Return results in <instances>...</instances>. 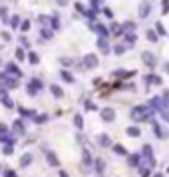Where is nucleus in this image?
<instances>
[{
    "mask_svg": "<svg viewBox=\"0 0 169 177\" xmlns=\"http://www.w3.org/2000/svg\"><path fill=\"white\" fill-rule=\"evenodd\" d=\"M2 104L6 106V108H14V101L8 98V96H2Z\"/></svg>",
    "mask_w": 169,
    "mask_h": 177,
    "instance_id": "obj_27",
    "label": "nucleus"
},
{
    "mask_svg": "<svg viewBox=\"0 0 169 177\" xmlns=\"http://www.w3.org/2000/svg\"><path fill=\"white\" fill-rule=\"evenodd\" d=\"M149 171H151L149 167H143V165H141V167H139V175L141 177H147V175H149Z\"/></svg>",
    "mask_w": 169,
    "mask_h": 177,
    "instance_id": "obj_34",
    "label": "nucleus"
},
{
    "mask_svg": "<svg viewBox=\"0 0 169 177\" xmlns=\"http://www.w3.org/2000/svg\"><path fill=\"white\" fill-rule=\"evenodd\" d=\"M6 177H16V173L14 171H6Z\"/></svg>",
    "mask_w": 169,
    "mask_h": 177,
    "instance_id": "obj_52",
    "label": "nucleus"
},
{
    "mask_svg": "<svg viewBox=\"0 0 169 177\" xmlns=\"http://www.w3.org/2000/svg\"><path fill=\"white\" fill-rule=\"evenodd\" d=\"M20 163H22L24 167H26V165H30V163H32V153H26V155H22V159H20Z\"/></svg>",
    "mask_w": 169,
    "mask_h": 177,
    "instance_id": "obj_23",
    "label": "nucleus"
},
{
    "mask_svg": "<svg viewBox=\"0 0 169 177\" xmlns=\"http://www.w3.org/2000/svg\"><path fill=\"white\" fill-rule=\"evenodd\" d=\"M155 30H157V34H161V36L165 34V28H163V24H159V22L155 24Z\"/></svg>",
    "mask_w": 169,
    "mask_h": 177,
    "instance_id": "obj_36",
    "label": "nucleus"
},
{
    "mask_svg": "<svg viewBox=\"0 0 169 177\" xmlns=\"http://www.w3.org/2000/svg\"><path fill=\"white\" fill-rule=\"evenodd\" d=\"M151 110L149 108H143V106H135V108L132 110V114H129V117L135 121V123H139V121H147V120H151Z\"/></svg>",
    "mask_w": 169,
    "mask_h": 177,
    "instance_id": "obj_1",
    "label": "nucleus"
},
{
    "mask_svg": "<svg viewBox=\"0 0 169 177\" xmlns=\"http://www.w3.org/2000/svg\"><path fill=\"white\" fill-rule=\"evenodd\" d=\"M58 4H60V6H66V4H68V0H58Z\"/></svg>",
    "mask_w": 169,
    "mask_h": 177,
    "instance_id": "obj_51",
    "label": "nucleus"
},
{
    "mask_svg": "<svg viewBox=\"0 0 169 177\" xmlns=\"http://www.w3.org/2000/svg\"><path fill=\"white\" fill-rule=\"evenodd\" d=\"M86 110H96V106H94V104H88V101H86Z\"/></svg>",
    "mask_w": 169,
    "mask_h": 177,
    "instance_id": "obj_47",
    "label": "nucleus"
},
{
    "mask_svg": "<svg viewBox=\"0 0 169 177\" xmlns=\"http://www.w3.org/2000/svg\"><path fill=\"white\" fill-rule=\"evenodd\" d=\"M161 117H163L165 121H169V111H167V110H165V111H161Z\"/></svg>",
    "mask_w": 169,
    "mask_h": 177,
    "instance_id": "obj_46",
    "label": "nucleus"
},
{
    "mask_svg": "<svg viewBox=\"0 0 169 177\" xmlns=\"http://www.w3.org/2000/svg\"><path fill=\"white\" fill-rule=\"evenodd\" d=\"M165 72H167V74H169V62H167V64H165Z\"/></svg>",
    "mask_w": 169,
    "mask_h": 177,
    "instance_id": "obj_53",
    "label": "nucleus"
},
{
    "mask_svg": "<svg viewBox=\"0 0 169 177\" xmlns=\"http://www.w3.org/2000/svg\"><path fill=\"white\" fill-rule=\"evenodd\" d=\"M42 88H44L42 82H40L38 78H34V80H30V84H28V94H30V96H36Z\"/></svg>",
    "mask_w": 169,
    "mask_h": 177,
    "instance_id": "obj_4",
    "label": "nucleus"
},
{
    "mask_svg": "<svg viewBox=\"0 0 169 177\" xmlns=\"http://www.w3.org/2000/svg\"><path fill=\"white\" fill-rule=\"evenodd\" d=\"M24 58H26L24 48H18V50H16V60H24Z\"/></svg>",
    "mask_w": 169,
    "mask_h": 177,
    "instance_id": "obj_32",
    "label": "nucleus"
},
{
    "mask_svg": "<svg viewBox=\"0 0 169 177\" xmlns=\"http://www.w3.org/2000/svg\"><path fill=\"white\" fill-rule=\"evenodd\" d=\"M103 12H106V16H110V18H112V16H113V12H112V10H110V8H106V10H103Z\"/></svg>",
    "mask_w": 169,
    "mask_h": 177,
    "instance_id": "obj_48",
    "label": "nucleus"
},
{
    "mask_svg": "<svg viewBox=\"0 0 169 177\" xmlns=\"http://www.w3.org/2000/svg\"><path fill=\"white\" fill-rule=\"evenodd\" d=\"M92 28L100 34V38H107V28H106V26H102V24H92Z\"/></svg>",
    "mask_w": 169,
    "mask_h": 177,
    "instance_id": "obj_13",
    "label": "nucleus"
},
{
    "mask_svg": "<svg viewBox=\"0 0 169 177\" xmlns=\"http://www.w3.org/2000/svg\"><path fill=\"white\" fill-rule=\"evenodd\" d=\"M22 46H24V48H28V46H30V42L26 40V38H22Z\"/></svg>",
    "mask_w": 169,
    "mask_h": 177,
    "instance_id": "obj_49",
    "label": "nucleus"
},
{
    "mask_svg": "<svg viewBox=\"0 0 169 177\" xmlns=\"http://www.w3.org/2000/svg\"><path fill=\"white\" fill-rule=\"evenodd\" d=\"M28 60H30V64H38L40 58H38V54H34V52H28Z\"/></svg>",
    "mask_w": 169,
    "mask_h": 177,
    "instance_id": "obj_26",
    "label": "nucleus"
},
{
    "mask_svg": "<svg viewBox=\"0 0 169 177\" xmlns=\"http://www.w3.org/2000/svg\"><path fill=\"white\" fill-rule=\"evenodd\" d=\"M0 82H2V88H4V90H6V88H10V90L18 88V80H16V78H12V76H8L6 72H4V74H0Z\"/></svg>",
    "mask_w": 169,
    "mask_h": 177,
    "instance_id": "obj_3",
    "label": "nucleus"
},
{
    "mask_svg": "<svg viewBox=\"0 0 169 177\" xmlns=\"http://www.w3.org/2000/svg\"><path fill=\"white\" fill-rule=\"evenodd\" d=\"M38 20H40V24H48V20H50V18H48V16H44V14H42V16H40V18H38Z\"/></svg>",
    "mask_w": 169,
    "mask_h": 177,
    "instance_id": "obj_44",
    "label": "nucleus"
},
{
    "mask_svg": "<svg viewBox=\"0 0 169 177\" xmlns=\"http://www.w3.org/2000/svg\"><path fill=\"white\" fill-rule=\"evenodd\" d=\"M6 70H8V76H14V78H18V76H22V72H20L18 70V66H16V64H8L6 66Z\"/></svg>",
    "mask_w": 169,
    "mask_h": 177,
    "instance_id": "obj_11",
    "label": "nucleus"
},
{
    "mask_svg": "<svg viewBox=\"0 0 169 177\" xmlns=\"http://www.w3.org/2000/svg\"><path fill=\"white\" fill-rule=\"evenodd\" d=\"M153 177H163V173H155V175H153Z\"/></svg>",
    "mask_w": 169,
    "mask_h": 177,
    "instance_id": "obj_55",
    "label": "nucleus"
},
{
    "mask_svg": "<svg viewBox=\"0 0 169 177\" xmlns=\"http://www.w3.org/2000/svg\"><path fill=\"white\" fill-rule=\"evenodd\" d=\"M0 131H8V125H4V123H0Z\"/></svg>",
    "mask_w": 169,
    "mask_h": 177,
    "instance_id": "obj_50",
    "label": "nucleus"
},
{
    "mask_svg": "<svg viewBox=\"0 0 169 177\" xmlns=\"http://www.w3.org/2000/svg\"><path fill=\"white\" fill-rule=\"evenodd\" d=\"M149 12H151V4L149 2H141L139 4V16H141V18H147Z\"/></svg>",
    "mask_w": 169,
    "mask_h": 177,
    "instance_id": "obj_9",
    "label": "nucleus"
},
{
    "mask_svg": "<svg viewBox=\"0 0 169 177\" xmlns=\"http://www.w3.org/2000/svg\"><path fill=\"white\" fill-rule=\"evenodd\" d=\"M4 153H12V141L8 143V145H4V149H2Z\"/></svg>",
    "mask_w": 169,
    "mask_h": 177,
    "instance_id": "obj_41",
    "label": "nucleus"
},
{
    "mask_svg": "<svg viewBox=\"0 0 169 177\" xmlns=\"http://www.w3.org/2000/svg\"><path fill=\"white\" fill-rule=\"evenodd\" d=\"M141 60H143V64H147L149 68L155 66V56L151 54V52H143V54H141Z\"/></svg>",
    "mask_w": 169,
    "mask_h": 177,
    "instance_id": "obj_8",
    "label": "nucleus"
},
{
    "mask_svg": "<svg viewBox=\"0 0 169 177\" xmlns=\"http://www.w3.org/2000/svg\"><path fill=\"white\" fill-rule=\"evenodd\" d=\"M46 157H48V163H50V165H52V167H58V165H60V161H58V157H56V155H54L52 151H46Z\"/></svg>",
    "mask_w": 169,
    "mask_h": 177,
    "instance_id": "obj_15",
    "label": "nucleus"
},
{
    "mask_svg": "<svg viewBox=\"0 0 169 177\" xmlns=\"http://www.w3.org/2000/svg\"><path fill=\"white\" fill-rule=\"evenodd\" d=\"M153 133H155V137H157V139H165V137H167L165 127H163V125H159L157 121H153Z\"/></svg>",
    "mask_w": 169,
    "mask_h": 177,
    "instance_id": "obj_5",
    "label": "nucleus"
},
{
    "mask_svg": "<svg viewBox=\"0 0 169 177\" xmlns=\"http://www.w3.org/2000/svg\"><path fill=\"white\" fill-rule=\"evenodd\" d=\"M48 120V116H44V114H42V116H34V121L36 123H44Z\"/></svg>",
    "mask_w": 169,
    "mask_h": 177,
    "instance_id": "obj_35",
    "label": "nucleus"
},
{
    "mask_svg": "<svg viewBox=\"0 0 169 177\" xmlns=\"http://www.w3.org/2000/svg\"><path fill=\"white\" fill-rule=\"evenodd\" d=\"M143 82H145V84H155V86H161L163 80H161L159 76H153V74H149V76H145V78H143Z\"/></svg>",
    "mask_w": 169,
    "mask_h": 177,
    "instance_id": "obj_12",
    "label": "nucleus"
},
{
    "mask_svg": "<svg viewBox=\"0 0 169 177\" xmlns=\"http://www.w3.org/2000/svg\"><path fill=\"white\" fill-rule=\"evenodd\" d=\"M97 143L100 145H103V147H107V145H112V141H110V137L106 135V133H102L100 137H97Z\"/></svg>",
    "mask_w": 169,
    "mask_h": 177,
    "instance_id": "obj_20",
    "label": "nucleus"
},
{
    "mask_svg": "<svg viewBox=\"0 0 169 177\" xmlns=\"http://www.w3.org/2000/svg\"><path fill=\"white\" fill-rule=\"evenodd\" d=\"M94 167H96L97 173H103V169H106V161H103V159H96V161H94Z\"/></svg>",
    "mask_w": 169,
    "mask_h": 177,
    "instance_id": "obj_19",
    "label": "nucleus"
},
{
    "mask_svg": "<svg viewBox=\"0 0 169 177\" xmlns=\"http://www.w3.org/2000/svg\"><path fill=\"white\" fill-rule=\"evenodd\" d=\"M102 120L103 121H113L116 120V111H113L112 108H103L102 110Z\"/></svg>",
    "mask_w": 169,
    "mask_h": 177,
    "instance_id": "obj_6",
    "label": "nucleus"
},
{
    "mask_svg": "<svg viewBox=\"0 0 169 177\" xmlns=\"http://www.w3.org/2000/svg\"><path fill=\"white\" fill-rule=\"evenodd\" d=\"M147 40H149V42H157V34H155L153 30H149V32H147Z\"/></svg>",
    "mask_w": 169,
    "mask_h": 177,
    "instance_id": "obj_33",
    "label": "nucleus"
},
{
    "mask_svg": "<svg viewBox=\"0 0 169 177\" xmlns=\"http://www.w3.org/2000/svg\"><path fill=\"white\" fill-rule=\"evenodd\" d=\"M12 127H14V131H16V133H24V131H26V130H24V123L20 121V120H16Z\"/></svg>",
    "mask_w": 169,
    "mask_h": 177,
    "instance_id": "obj_22",
    "label": "nucleus"
},
{
    "mask_svg": "<svg viewBox=\"0 0 169 177\" xmlns=\"http://www.w3.org/2000/svg\"><path fill=\"white\" fill-rule=\"evenodd\" d=\"M113 151H116L117 155H127V149H125L123 145H113Z\"/></svg>",
    "mask_w": 169,
    "mask_h": 177,
    "instance_id": "obj_25",
    "label": "nucleus"
},
{
    "mask_svg": "<svg viewBox=\"0 0 169 177\" xmlns=\"http://www.w3.org/2000/svg\"><path fill=\"white\" fill-rule=\"evenodd\" d=\"M113 52H116V54H117V56H122V54H123V52H125V44H117L116 48H113Z\"/></svg>",
    "mask_w": 169,
    "mask_h": 177,
    "instance_id": "obj_29",
    "label": "nucleus"
},
{
    "mask_svg": "<svg viewBox=\"0 0 169 177\" xmlns=\"http://www.w3.org/2000/svg\"><path fill=\"white\" fill-rule=\"evenodd\" d=\"M97 48H100L103 54H107V52H110V44H107V38H100V40H97Z\"/></svg>",
    "mask_w": 169,
    "mask_h": 177,
    "instance_id": "obj_14",
    "label": "nucleus"
},
{
    "mask_svg": "<svg viewBox=\"0 0 169 177\" xmlns=\"http://www.w3.org/2000/svg\"><path fill=\"white\" fill-rule=\"evenodd\" d=\"M60 62H62L64 66H70V64H72V60H70V58H60Z\"/></svg>",
    "mask_w": 169,
    "mask_h": 177,
    "instance_id": "obj_43",
    "label": "nucleus"
},
{
    "mask_svg": "<svg viewBox=\"0 0 169 177\" xmlns=\"http://www.w3.org/2000/svg\"><path fill=\"white\" fill-rule=\"evenodd\" d=\"M149 106H151V108H153L155 111H159V114H161V111H165V110L169 108V104H167V101L163 100V98H159V96H155V98H151Z\"/></svg>",
    "mask_w": 169,
    "mask_h": 177,
    "instance_id": "obj_2",
    "label": "nucleus"
},
{
    "mask_svg": "<svg viewBox=\"0 0 169 177\" xmlns=\"http://www.w3.org/2000/svg\"><path fill=\"white\" fill-rule=\"evenodd\" d=\"M20 28H22V32H28V28H30V22H28V20H24Z\"/></svg>",
    "mask_w": 169,
    "mask_h": 177,
    "instance_id": "obj_40",
    "label": "nucleus"
},
{
    "mask_svg": "<svg viewBox=\"0 0 169 177\" xmlns=\"http://www.w3.org/2000/svg\"><path fill=\"white\" fill-rule=\"evenodd\" d=\"M60 177H68V173H64V171H62V173H60Z\"/></svg>",
    "mask_w": 169,
    "mask_h": 177,
    "instance_id": "obj_54",
    "label": "nucleus"
},
{
    "mask_svg": "<svg viewBox=\"0 0 169 177\" xmlns=\"http://www.w3.org/2000/svg\"><path fill=\"white\" fill-rule=\"evenodd\" d=\"M74 123H76L78 127H82V125H84V120H82V116H76V117H74Z\"/></svg>",
    "mask_w": 169,
    "mask_h": 177,
    "instance_id": "obj_37",
    "label": "nucleus"
},
{
    "mask_svg": "<svg viewBox=\"0 0 169 177\" xmlns=\"http://www.w3.org/2000/svg\"><path fill=\"white\" fill-rule=\"evenodd\" d=\"M163 12H169V0H163Z\"/></svg>",
    "mask_w": 169,
    "mask_h": 177,
    "instance_id": "obj_45",
    "label": "nucleus"
},
{
    "mask_svg": "<svg viewBox=\"0 0 169 177\" xmlns=\"http://www.w3.org/2000/svg\"><path fill=\"white\" fill-rule=\"evenodd\" d=\"M125 133H127L129 137H137L141 131H139V127H137V125H129L127 130H125Z\"/></svg>",
    "mask_w": 169,
    "mask_h": 177,
    "instance_id": "obj_16",
    "label": "nucleus"
},
{
    "mask_svg": "<svg viewBox=\"0 0 169 177\" xmlns=\"http://www.w3.org/2000/svg\"><path fill=\"white\" fill-rule=\"evenodd\" d=\"M84 66L86 68H96L97 66V56L96 54H88L84 58Z\"/></svg>",
    "mask_w": 169,
    "mask_h": 177,
    "instance_id": "obj_7",
    "label": "nucleus"
},
{
    "mask_svg": "<svg viewBox=\"0 0 169 177\" xmlns=\"http://www.w3.org/2000/svg\"><path fill=\"white\" fill-rule=\"evenodd\" d=\"M113 76L116 78H123V76H127V72H122V70H119V72H113Z\"/></svg>",
    "mask_w": 169,
    "mask_h": 177,
    "instance_id": "obj_42",
    "label": "nucleus"
},
{
    "mask_svg": "<svg viewBox=\"0 0 169 177\" xmlns=\"http://www.w3.org/2000/svg\"><path fill=\"white\" fill-rule=\"evenodd\" d=\"M127 163L132 165V167H137V165H139V155H137V153L127 155Z\"/></svg>",
    "mask_w": 169,
    "mask_h": 177,
    "instance_id": "obj_17",
    "label": "nucleus"
},
{
    "mask_svg": "<svg viewBox=\"0 0 169 177\" xmlns=\"http://www.w3.org/2000/svg\"><path fill=\"white\" fill-rule=\"evenodd\" d=\"M60 76H62V80H64V82H68V84L74 82V76L68 72V70H62V72H60Z\"/></svg>",
    "mask_w": 169,
    "mask_h": 177,
    "instance_id": "obj_21",
    "label": "nucleus"
},
{
    "mask_svg": "<svg viewBox=\"0 0 169 177\" xmlns=\"http://www.w3.org/2000/svg\"><path fill=\"white\" fill-rule=\"evenodd\" d=\"M40 34H42V38H44V40H50L52 36H54V32H52V30H48V28H42Z\"/></svg>",
    "mask_w": 169,
    "mask_h": 177,
    "instance_id": "obj_24",
    "label": "nucleus"
},
{
    "mask_svg": "<svg viewBox=\"0 0 169 177\" xmlns=\"http://www.w3.org/2000/svg\"><path fill=\"white\" fill-rule=\"evenodd\" d=\"M122 30H125V32H133V30H135V24H133V22H125Z\"/></svg>",
    "mask_w": 169,
    "mask_h": 177,
    "instance_id": "obj_30",
    "label": "nucleus"
},
{
    "mask_svg": "<svg viewBox=\"0 0 169 177\" xmlns=\"http://www.w3.org/2000/svg\"><path fill=\"white\" fill-rule=\"evenodd\" d=\"M50 92H52L54 96H56V98H64V90L60 88V86H56V84L50 86Z\"/></svg>",
    "mask_w": 169,
    "mask_h": 177,
    "instance_id": "obj_18",
    "label": "nucleus"
},
{
    "mask_svg": "<svg viewBox=\"0 0 169 177\" xmlns=\"http://www.w3.org/2000/svg\"><path fill=\"white\" fill-rule=\"evenodd\" d=\"M50 22H52V28H54V30H58V28H60V18H58V16H52Z\"/></svg>",
    "mask_w": 169,
    "mask_h": 177,
    "instance_id": "obj_28",
    "label": "nucleus"
},
{
    "mask_svg": "<svg viewBox=\"0 0 169 177\" xmlns=\"http://www.w3.org/2000/svg\"><path fill=\"white\" fill-rule=\"evenodd\" d=\"M18 22H20L18 16H12V20H10V26H12V28H16V26H18Z\"/></svg>",
    "mask_w": 169,
    "mask_h": 177,
    "instance_id": "obj_39",
    "label": "nucleus"
},
{
    "mask_svg": "<svg viewBox=\"0 0 169 177\" xmlns=\"http://www.w3.org/2000/svg\"><path fill=\"white\" fill-rule=\"evenodd\" d=\"M123 40H125V48H127V46H133V44H135L137 36H135L133 32H125V34H123Z\"/></svg>",
    "mask_w": 169,
    "mask_h": 177,
    "instance_id": "obj_10",
    "label": "nucleus"
},
{
    "mask_svg": "<svg viewBox=\"0 0 169 177\" xmlns=\"http://www.w3.org/2000/svg\"><path fill=\"white\" fill-rule=\"evenodd\" d=\"M112 32H113V34H116V36H122V26H117V24H112Z\"/></svg>",
    "mask_w": 169,
    "mask_h": 177,
    "instance_id": "obj_31",
    "label": "nucleus"
},
{
    "mask_svg": "<svg viewBox=\"0 0 169 177\" xmlns=\"http://www.w3.org/2000/svg\"><path fill=\"white\" fill-rule=\"evenodd\" d=\"M20 114H22V116H36L32 110H26V108H20Z\"/></svg>",
    "mask_w": 169,
    "mask_h": 177,
    "instance_id": "obj_38",
    "label": "nucleus"
}]
</instances>
